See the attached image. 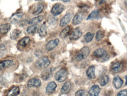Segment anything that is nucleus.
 I'll use <instances>...</instances> for the list:
<instances>
[{"instance_id": "34", "label": "nucleus", "mask_w": 127, "mask_h": 96, "mask_svg": "<svg viewBox=\"0 0 127 96\" xmlns=\"http://www.w3.org/2000/svg\"><path fill=\"white\" fill-rule=\"evenodd\" d=\"M6 49L4 45H0V56L4 55L5 53Z\"/></svg>"}, {"instance_id": "16", "label": "nucleus", "mask_w": 127, "mask_h": 96, "mask_svg": "<svg viewBox=\"0 0 127 96\" xmlns=\"http://www.w3.org/2000/svg\"><path fill=\"white\" fill-rule=\"evenodd\" d=\"M95 68L94 66H90L88 68L87 70L86 71V74H87L88 77L92 79H94L95 77Z\"/></svg>"}, {"instance_id": "28", "label": "nucleus", "mask_w": 127, "mask_h": 96, "mask_svg": "<svg viewBox=\"0 0 127 96\" xmlns=\"http://www.w3.org/2000/svg\"><path fill=\"white\" fill-rule=\"evenodd\" d=\"M109 81V77L107 75H104L102 76L101 77H100V80H99V83H100V84L101 86H104L108 83Z\"/></svg>"}, {"instance_id": "35", "label": "nucleus", "mask_w": 127, "mask_h": 96, "mask_svg": "<svg viewBox=\"0 0 127 96\" xmlns=\"http://www.w3.org/2000/svg\"><path fill=\"white\" fill-rule=\"evenodd\" d=\"M127 96V90H123L120 91L117 94V96Z\"/></svg>"}, {"instance_id": "3", "label": "nucleus", "mask_w": 127, "mask_h": 96, "mask_svg": "<svg viewBox=\"0 0 127 96\" xmlns=\"http://www.w3.org/2000/svg\"><path fill=\"white\" fill-rule=\"evenodd\" d=\"M68 77V71L65 69H61L55 74V79L59 82H63L66 80Z\"/></svg>"}, {"instance_id": "12", "label": "nucleus", "mask_w": 127, "mask_h": 96, "mask_svg": "<svg viewBox=\"0 0 127 96\" xmlns=\"http://www.w3.org/2000/svg\"><path fill=\"white\" fill-rule=\"evenodd\" d=\"M71 14H68L65 15L64 17L61 19V22H60V26H61V27H64L65 26H66L70 22V21L71 20Z\"/></svg>"}, {"instance_id": "18", "label": "nucleus", "mask_w": 127, "mask_h": 96, "mask_svg": "<svg viewBox=\"0 0 127 96\" xmlns=\"http://www.w3.org/2000/svg\"><path fill=\"white\" fill-rule=\"evenodd\" d=\"M113 84L114 87L116 88V89H120L122 87L123 84V81L121 78L118 76H116V77H114L113 80Z\"/></svg>"}, {"instance_id": "32", "label": "nucleus", "mask_w": 127, "mask_h": 96, "mask_svg": "<svg viewBox=\"0 0 127 96\" xmlns=\"http://www.w3.org/2000/svg\"><path fill=\"white\" fill-rule=\"evenodd\" d=\"M104 36V32L101 31H97V33H96L95 40H97V41H100V40H101L102 39H103Z\"/></svg>"}, {"instance_id": "24", "label": "nucleus", "mask_w": 127, "mask_h": 96, "mask_svg": "<svg viewBox=\"0 0 127 96\" xmlns=\"http://www.w3.org/2000/svg\"><path fill=\"white\" fill-rule=\"evenodd\" d=\"M43 19V16H39V17L32 18L31 20L29 21V22H28V24H31V25H36L37 24L40 23V22H42Z\"/></svg>"}, {"instance_id": "23", "label": "nucleus", "mask_w": 127, "mask_h": 96, "mask_svg": "<svg viewBox=\"0 0 127 96\" xmlns=\"http://www.w3.org/2000/svg\"><path fill=\"white\" fill-rule=\"evenodd\" d=\"M51 70L50 69H47L46 70L43 71L41 74V77L43 80H47L51 76Z\"/></svg>"}, {"instance_id": "29", "label": "nucleus", "mask_w": 127, "mask_h": 96, "mask_svg": "<svg viewBox=\"0 0 127 96\" xmlns=\"http://www.w3.org/2000/svg\"><path fill=\"white\" fill-rule=\"evenodd\" d=\"M30 42V38L29 37H25V38L21 39L19 40L18 43L19 45H21V46L25 47L28 45Z\"/></svg>"}, {"instance_id": "20", "label": "nucleus", "mask_w": 127, "mask_h": 96, "mask_svg": "<svg viewBox=\"0 0 127 96\" xmlns=\"http://www.w3.org/2000/svg\"><path fill=\"white\" fill-rule=\"evenodd\" d=\"M38 33L42 37L45 36L47 35V27L46 24L44 23L43 25L40 26L38 30Z\"/></svg>"}, {"instance_id": "21", "label": "nucleus", "mask_w": 127, "mask_h": 96, "mask_svg": "<svg viewBox=\"0 0 127 96\" xmlns=\"http://www.w3.org/2000/svg\"><path fill=\"white\" fill-rule=\"evenodd\" d=\"M121 70V64L120 62L114 63L111 66V70L114 73H117Z\"/></svg>"}, {"instance_id": "30", "label": "nucleus", "mask_w": 127, "mask_h": 96, "mask_svg": "<svg viewBox=\"0 0 127 96\" xmlns=\"http://www.w3.org/2000/svg\"><path fill=\"white\" fill-rule=\"evenodd\" d=\"M37 29H38L37 25H32L31 26H29V27H28V28L27 29V32L29 34L34 33L36 31Z\"/></svg>"}, {"instance_id": "9", "label": "nucleus", "mask_w": 127, "mask_h": 96, "mask_svg": "<svg viewBox=\"0 0 127 96\" xmlns=\"http://www.w3.org/2000/svg\"><path fill=\"white\" fill-rule=\"evenodd\" d=\"M59 43V39L58 38L55 39L54 40H51L49 42H48V43L46 45V49L48 51H51L54 48L58 46V45Z\"/></svg>"}, {"instance_id": "27", "label": "nucleus", "mask_w": 127, "mask_h": 96, "mask_svg": "<svg viewBox=\"0 0 127 96\" xmlns=\"http://www.w3.org/2000/svg\"><path fill=\"white\" fill-rule=\"evenodd\" d=\"M21 33V31L18 29H15L14 31H12L10 34V38L11 39H16L19 37Z\"/></svg>"}, {"instance_id": "25", "label": "nucleus", "mask_w": 127, "mask_h": 96, "mask_svg": "<svg viewBox=\"0 0 127 96\" xmlns=\"http://www.w3.org/2000/svg\"><path fill=\"white\" fill-rule=\"evenodd\" d=\"M19 92L20 90L18 87H14L9 91L7 94V96H17L19 94Z\"/></svg>"}, {"instance_id": "8", "label": "nucleus", "mask_w": 127, "mask_h": 96, "mask_svg": "<svg viewBox=\"0 0 127 96\" xmlns=\"http://www.w3.org/2000/svg\"><path fill=\"white\" fill-rule=\"evenodd\" d=\"M84 18V14L83 12H80L76 14L73 19L72 24L74 25H79L82 22Z\"/></svg>"}, {"instance_id": "6", "label": "nucleus", "mask_w": 127, "mask_h": 96, "mask_svg": "<svg viewBox=\"0 0 127 96\" xmlns=\"http://www.w3.org/2000/svg\"><path fill=\"white\" fill-rule=\"evenodd\" d=\"M82 35V31L80 27L76 28L71 33H70L69 38L71 40H77L80 38Z\"/></svg>"}, {"instance_id": "33", "label": "nucleus", "mask_w": 127, "mask_h": 96, "mask_svg": "<svg viewBox=\"0 0 127 96\" xmlns=\"http://www.w3.org/2000/svg\"><path fill=\"white\" fill-rule=\"evenodd\" d=\"M88 93L85 90H80L76 93L75 96H87Z\"/></svg>"}, {"instance_id": "1", "label": "nucleus", "mask_w": 127, "mask_h": 96, "mask_svg": "<svg viewBox=\"0 0 127 96\" xmlns=\"http://www.w3.org/2000/svg\"><path fill=\"white\" fill-rule=\"evenodd\" d=\"M94 56L100 59V61L102 62L106 61L109 59L108 55L107 53V52L103 49H98L95 50L93 53Z\"/></svg>"}, {"instance_id": "5", "label": "nucleus", "mask_w": 127, "mask_h": 96, "mask_svg": "<svg viewBox=\"0 0 127 96\" xmlns=\"http://www.w3.org/2000/svg\"><path fill=\"white\" fill-rule=\"evenodd\" d=\"M64 9V6L61 3H57L55 4L54 6H53L52 9V14L54 16L58 15L61 14L63 12Z\"/></svg>"}, {"instance_id": "10", "label": "nucleus", "mask_w": 127, "mask_h": 96, "mask_svg": "<svg viewBox=\"0 0 127 96\" xmlns=\"http://www.w3.org/2000/svg\"><path fill=\"white\" fill-rule=\"evenodd\" d=\"M27 86L28 87H39L41 86V82L37 78H32L28 81Z\"/></svg>"}, {"instance_id": "4", "label": "nucleus", "mask_w": 127, "mask_h": 96, "mask_svg": "<svg viewBox=\"0 0 127 96\" xmlns=\"http://www.w3.org/2000/svg\"><path fill=\"white\" fill-rule=\"evenodd\" d=\"M50 61L47 57H42L39 59L36 62V66L40 69H45L50 64Z\"/></svg>"}, {"instance_id": "15", "label": "nucleus", "mask_w": 127, "mask_h": 96, "mask_svg": "<svg viewBox=\"0 0 127 96\" xmlns=\"http://www.w3.org/2000/svg\"><path fill=\"white\" fill-rule=\"evenodd\" d=\"M71 88V84L70 82H66L63 84L61 89V93L62 94H67L70 92Z\"/></svg>"}, {"instance_id": "19", "label": "nucleus", "mask_w": 127, "mask_h": 96, "mask_svg": "<svg viewBox=\"0 0 127 96\" xmlns=\"http://www.w3.org/2000/svg\"><path fill=\"white\" fill-rule=\"evenodd\" d=\"M11 25L9 24H3V25H0V34H2V35L6 34L9 31Z\"/></svg>"}, {"instance_id": "36", "label": "nucleus", "mask_w": 127, "mask_h": 96, "mask_svg": "<svg viewBox=\"0 0 127 96\" xmlns=\"http://www.w3.org/2000/svg\"><path fill=\"white\" fill-rule=\"evenodd\" d=\"M37 1H40V0H37Z\"/></svg>"}, {"instance_id": "31", "label": "nucleus", "mask_w": 127, "mask_h": 96, "mask_svg": "<svg viewBox=\"0 0 127 96\" xmlns=\"http://www.w3.org/2000/svg\"><path fill=\"white\" fill-rule=\"evenodd\" d=\"M94 35V33H91V32H88V33H87L85 35H84V40H85V41L86 42H87V43L88 42H90L93 40V39Z\"/></svg>"}, {"instance_id": "13", "label": "nucleus", "mask_w": 127, "mask_h": 96, "mask_svg": "<svg viewBox=\"0 0 127 96\" xmlns=\"http://www.w3.org/2000/svg\"><path fill=\"white\" fill-rule=\"evenodd\" d=\"M12 64L13 61H9V60H8V61H4L0 63V73L2 72V71H4L7 67L11 66Z\"/></svg>"}, {"instance_id": "22", "label": "nucleus", "mask_w": 127, "mask_h": 96, "mask_svg": "<svg viewBox=\"0 0 127 96\" xmlns=\"http://www.w3.org/2000/svg\"><path fill=\"white\" fill-rule=\"evenodd\" d=\"M70 27L67 26V27H66L65 28L63 29V30H62V31L61 32L60 36L62 39L66 38L70 34Z\"/></svg>"}, {"instance_id": "26", "label": "nucleus", "mask_w": 127, "mask_h": 96, "mask_svg": "<svg viewBox=\"0 0 127 96\" xmlns=\"http://www.w3.org/2000/svg\"><path fill=\"white\" fill-rule=\"evenodd\" d=\"M100 16V11L98 9H95L94 10L93 12L89 15V17H87V20H90V19H93L98 18Z\"/></svg>"}, {"instance_id": "11", "label": "nucleus", "mask_w": 127, "mask_h": 96, "mask_svg": "<svg viewBox=\"0 0 127 96\" xmlns=\"http://www.w3.org/2000/svg\"><path fill=\"white\" fill-rule=\"evenodd\" d=\"M100 93V88L98 86L94 85L90 89L89 94L90 96H98Z\"/></svg>"}, {"instance_id": "17", "label": "nucleus", "mask_w": 127, "mask_h": 96, "mask_svg": "<svg viewBox=\"0 0 127 96\" xmlns=\"http://www.w3.org/2000/svg\"><path fill=\"white\" fill-rule=\"evenodd\" d=\"M44 8V5L42 3H39V4L36 5V6L34 8L33 12L32 14L35 15H39L40 13H41L43 11Z\"/></svg>"}, {"instance_id": "7", "label": "nucleus", "mask_w": 127, "mask_h": 96, "mask_svg": "<svg viewBox=\"0 0 127 96\" xmlns=\"http://www.w3.org/2000/svg\"><path fill=\"white\" fill-rule=\"evenodd\" d=\"M24 14L22 13H17V14L13 15L12 17L10 18V21L12 24H17L22 22Z\"/></svg>"}, {"instance_id": "14", "label": "nucleus", "mask_w": 127, "mask_h": 96, "mask_svg": "<svg viewBox=\"0 0 127 96\" xmlns=\"http://www.w3.org/2000/svg\"><path fill=\"white\" fill-rule=\"evenodd\" d=\"M57 87V84L54 82H51L48 84L47 86L46 91V93L48 94H52L55 92Z\"/></svg>"}, {"instance_id": "2", "label": "nucleus", "mask_w": 127, "mask_h": 96, "mask_svg": "<svg viewBox=\"0 0 127 96\" xmlns=\"http://www.w3.org/2000/svg\"><path fill=\"white\" fill-rule=\"evenodd\" d=\"M90 49L89 47L84 46L80 50L79 52L76 56V61L77 62L81 61L86 59L90 54Z\"/></svg>"}]
</instances>
